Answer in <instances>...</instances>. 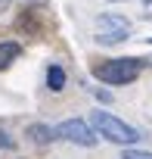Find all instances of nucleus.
Listing matches in <instances>:
<instances>
[{
  "mask_svg": "<svg viewBox=\"0 0 152 159\" xmlns=\"http://www.w3.org/2000/svg\"><path fill=\"white\" fill-rule=\"evenodd\" d=\"M90 125H93V131H96L99 137H106V140H112V143H121V147H130V143L140 140V131H137L133 125H127L124 119H118V116H112V112H103V109H96V112L90 116Z\"/></svg>",
  "mask_w": 152,
  "mask_h": 159,
  "instance_id": "nucleus-1",
  "label": "nucleus"
},
{
  "mask_svg": "<svg viewBox=\"0 0 152 159\" xmlns=\"http://www.w3.org/2000/svg\"><path fill=\"white\" fill-rule=\"evenodd\" d=\"M143 66H146L143 59L124 56V59H109V62L96 66V69H93V75L99 78V81H106V84H130L133 78L140 75V69H143Z\"/></svg>",
  "mask_w": 152,
  "mask_h": 159,
  "instance_id": "nucleus-2",
  "label": "nucleus"
},
{
  "mask_svg": "<svg viewBox=\"0 0 152 159\" xmlns=\"http://www.w3.org/2000/svg\"><path fill=\"white\" fill-rule=\"evenodd\" d=\"M53 131H56V137H62V140H68V143H78V147H93V143H96V131H93L84 119H65V122H59Z\"/></svg>",
  "mask_w": 152,
  "mask_h": 159,
  "instance_id": "nucleus-3",
  "label": "nucleus"
},
{
  "mask_svg": "<svg viewBox=\"0 0 152 159\" xmlns=\"http://www.w3.org/2000/svg\"><path fill=\"white\" fill-rule=\"evenodd\" d=\"M96 28H99V34H115V31H130L127 19H121V16H112V13H103V16L96 19Z\"/></svg>",
  "mask_w": 152,
  "mask_h": 159,
  "instance_id": "nucleus-4",
  "label": "nucleus"
},
{
  "mask_svg": "<svg viewBox=\"0 0 152 159\" xmlns=\"http://www.w3.org/2000/svg\"><path fill=\"white\" fill-rule=\"evenodd\" d=\"M34 143H50V140H56V131L50 128V125H40V122H34V125H28V131H25Z\"/></svg>",
  "mask_w": 152,
  "mask_h": 159,
  "instance_id": "nucleus-5",
  "label": "nucleus"
},
{
  "mask_svg": "<svg viewBox=\"0 0 152 159\" xmlns=\"http://www.w3.org/2000/svg\"><path fill=\"white\" fill-rule=\"evenodd\" d=\"M47 88H50L53 94H59V91L65 88V72H62V66L53 62V66L47 69Z\"/></svg>",
  "mask_w": 152,
  "mask_h": 159,
  "instance_id": "nucleus-6",
  "label": "nucleus"
},
{
  "mask_svg": "<svg viewBox=\"0 0 152 159\" xmlns=\"http://www.w3.org/2000/svg\"><path fill=\"white\" fill-rule=\"evenodd\" d=\"M16 56H19V44H13V41H3V44H0V69H6Z\"/></svg>",
  "mask_w": 152,
  "mask_h": 159,
  "instance_id": "nucleus-7",
  "label": "nucleus"
},
{
  "mask_svg": "<svg viewBox=\"0 0 152 159\" xmlns=\"http://www.w3.org/2000/svg\"><path fill=\"white\" fill-rule=\"evenodd\" d=\"M130 38V31H115V34H99L96 41L99 44H121V41H127Z\"/></svg>",
  "mask_w": 152,
  "mask_h": 159,
  "instance_id": "nucleus-8",
  "label": "nucleus"
},
{
  "mask_svg": "<svg viewBox=\"0 0 152 159\" xmlns=\"http://www.w3.org/2000/svg\"><path fill=\"white\" fill-rule=\"evenodd\" d=\"M121 159H152V153H146V150H124Z\"/></svg>",
  "mask_w": 152,
  "mask_h": 159,
  "instance_id": "nucleus-9",
  "label": "nucleus"
},
{
  "mask_svg": "<svg viewBox=\"0 0 152 159\" xmlns=\"http://www.w3.org/2000/svg\"><path fill=\"white\" fill-rule=\"evenodd\" d=\"M13 147H16V140H13L6 131H0V150H13Z\"/></svg>",
  "mask_w": 152,
  "mask_h": 159,
  "instance_id": "nucleus-10",
  "label": "nucleus"
},
{
  "mask_svg": "<svg viewBox=\"0 0 152 159\" xmlns=\"http://www.w3.org/2000/svg\"><path fill=\"white\" fill-rule=\"evenodd\" d=\"M96 100H103V103H109V100H112V94H109V91H96Z\"/></svg>",
  "mask_w": 152,
  "mask_h": 159,
  "instance_id": "nucleus-11",
  "label": "nucleus"
},
{
  "mask_svg": "<svg viewBox=\"0 0 152 159\" xmlns=\"http://www.w3.org/2000/svg\"><path fill=\"white\" fill-rule=\"evenodd\" d=\"M143 3H152V0H143Z\"/></svg>",
  "mask_w": 152,
  "mask_h": 159,
  "instance_id": "nucleus-12",
  "label": "nucleus"
},
{
  "mask_svg": "<svg viewBox=\"0 0 152 159\" xmlns=\"http://www.w3.org/2000/svg\"><path fill=\"white\" fill-rule=\"evenodd\" d=\"M146 41H149V44H152V38H146Z\"/></svg>",
  "mask_w": 152,
  "mask_h": 159,
  "instance_id": "nucleus-13",
  "label": "nucleus"
},
{
  "mask_svg": "<svg viewBox=\"0 0 152 159\" xmlns=\"http://www.w3.org/2000/svg\"><path fill=\"white\" fill-rule=\"evenodd\" d=\"M112 3H115V0H112Z\"/></svg>",
  "mask_w": 152,
  "mask_h": 159,
  "instance_id": "nucleus-14",
  "label": "nucleus"
},
{
  "mask_svg": "<svg viewBox=\"0 0 152 159\" xmlns=\"http://www.w3.org/2000/svg\"><path fill=\"white\" fill-rule=\"evenodd\" d=\"M149 16H152V13H149Z\"/></svg>",
  "mask_w": 152,
  "mask_h": 159,
  "instance_id": "nucleus-15",
  "label": "nucleus"
}]
</instances>
